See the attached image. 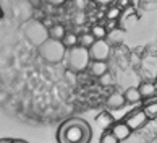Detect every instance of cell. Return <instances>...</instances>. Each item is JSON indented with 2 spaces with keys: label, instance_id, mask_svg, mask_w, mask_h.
Returning a JSON list of instances; mask_svg holds the SVG:
<instances>
[{
  "label": "cell",
  "instance_id": "obj_15",
  "mask_svg": "<svg viewBox=\"0 0 157 143\" xmlns=\"http://www.w3.org/2000/svg\"><path fill=\"white\" fill-rule=\"evenodd\" d=\"M94 43H96V38L91 33H83L78 36V46L84 47V49H89Z\"/></svg>",
  "mask_w": 157,
  "mask_h": 143
},
{
  "label": "cell",
  "instance_id": "obj_19",
  "mask_svg": "<svg viewBox=\"0 0 157 143\" xmlns=\"http://www.w3.org/2000/svg\"><path fill=\"white\" fill-rule=\"evenodd\" d=\"M62 43H63V46H65L67 49H73V47L78 46V34H75V33H67L65 38L62 39Z\"/></svg>",
  "mask_w": 157,
  "mask_h": 143
},
{
  "label": "cell",
  "instance_id": "obj_11",
  "mask_svg": "<svg viewBox=\"0 0 157 143\" xmlns=\"http://www.w3.org/2000/svg\"><path fill=\"white\" fill-rule=\"evenodd\" d=\"M125 104H126V101H125V96L121 93H112L107 98V106L110 109H120V107H123Z\"/></svg>",
  "mask_w": 157,
  "mask_h": 143
},
{
  "label": "cell",
  "instance_id": "obj_1",
  "mask_svg": "<svg viewBox=\"0 0 157 143\" xmlns=\"http://www.w3.org/2000/svg\"><path fill=\"white\" fill-rule=\"evenodd\" d=\"M91 129L84 121L71 119L59 130V143H89Z\"/></svg>",
  "mask_w": 157,
  "mask_h": 143
},
{
  "label": "cell",
  "instance_id": "obj_18",
  "mask_svg": "<svg viewBox=\"0 0 157 143\" xmlns=\"http://www.w3.org/2000/svg\"><path fill=\"white\" fill-rule=\"evenodd\" d=\"M91 34H92V36H94V38H96V41H101V39H105L109 33H107L105 26L99 23V25H94V26L91 28Z\"/></svg>",
  "mask_w": 157,
  "mask_h": 143
},
{
  "label": "cell",
  "instance_id": "obj_7",
  "mask_svg": "<svg viewBox=\"0 0 157 143\" xmlns=\"http://www.w3.org/2000/svg\"><path fill=\"white\" fill-rule=\"evenodd\" d=\"M110 132L113 133V137L118 141H123V140H126L128 137L131 135V129L128 127V125L125 124V121H123V122H115L112 125V130H110Z\"/></svg>",
  "mask_w": 157,
  "mask_h": 143
},
{
  "label": "cell",
  "instance_id": "obj_17",
  "mask_svg": "<svg viewBox=\"0 0 157 143\" xmlns=\"http://www.w3.org/2000/svg\"><path fill=\"white\" fill-rule=\"evenodd\" d=\"M121 16V10L117 5H110L105 10V20L107 21H118V18Z\"/></svg>",
  "mask_w": 157,
  "mask_h": 143
},
{
  "label": "cell",
  "instance_id": "obj_6",
  "mask_svg": "<svg viewBox=\"0 0 157 143\" xmlns=\"http://www.w3.org/2000/svg\"><path fill=\"white\" fill-rule=\"evenodd\" d=\"M147 116L144 114V111L143 109H136V111H133L128 114V117L125 119V124L128 125V127L131 129V132L133 130H139V129H143L144 125L147 124Z\"/></svg>",
  "mask_w": 157,
  "mask_h": 143
},
{
  "label": "cell",
  "instance_id": "obj_28",
  "mask_svg": "<svg viewBox=\"0 0 157 143\" xmlns=\"http://www.w3.org/2000/svg\"><path fill=\"white\" fill-rule=\"evenodd\" d=\"M13 143H26V141H21V140H16V141H13Z\"/></svg>",
  "mask_w": 157,
  "mask_h": 143
},
{
  "label": "cell",
  "instance_id": "obj_14",
  "mask_svg": "<svg viewBox=\"0 0 157 143\" xmlns=\"http://www.w3.org/2000/svg\"><path fill=\"white\" fill-rule=\"evenodd\" d=\"M65 28H63L62 25H54L50 29H49V39H55V41H62L63 38H65Z\"/></svg>",
  "mask_w": 157,
  "mask_h": 143
},
{
  "label": "cell",
  "instance_id": "obj_20",
  "mask_svg": "<svg viewBox=\"0 0 157 143\" xmlns=\"http://www.w3.org/2000/svg\"><path fill=\"white\" fill-rule=\"evenodd\" d=\"M101 143H118V140L113 137L112 132H105L102 135V138H101Z\"/></svg>",
  "mask_w": 157,
  "mask_h": 143
},
{
  "label": "cell",
  "instance_id": "obj_25",
  "mask_svg": "<svg viewBox=\"0 0 157 143\" xmlns=\"http://www.w3.org/2000/svg\"><path fill=\"white\" fill-rule=\"evenodd\" d=\"M99 3H104V5H109V3H112L113 0H97Z\"/></svg>",
  "mask_w": 157,
  "mask_h": 143
},
{
  "label": "cell",
  "instance_id": "obj_12",
  "mask_svg": "<svg viewBox=\"0 0 157 143\" xmlns=\"http://www.w3.org/2000/svg\"><path fill=\"white\" fill-rule=\"evenodd\" d=\"M123 96H125V101H126V103H130V104H136V103H139V101L143 99L141 94H139V89L135 88V86L128 88Z\"/></svg>",
  "mask_w": 157,
  "mask_h": 143
},
{
  "label": "cell",
  "instance_id": "obj_24",
  "mask_svg": "<svg viewBox=\"0 0 157 143\" xmlns=\"http://www.w3.org/2000/svg\"><path fill=\"white\" fill-rule=\"evenodd\" d=\"M49 3H52V5H60V3H63L65 0H47Z\"/></svg>",
  "mask_w": 157,
  "mask_h": 143
},
{
  "label": "cell",
  "instance_id": "obj_29",
  "mask_svg": "<svg viewBox=\"0 0 157 143\" xmlns=\"http://www.w3.org/2000/svg\"><path fill=\"white\" fill-rule=\"evenodd\" d=\"M151 143H157V138H154V140H151Z\"/></svg>",
  "mask_w": 157,
  "mask_h": 143
},
{
  "label": "cell",
  "instance_id": "obj_10",
  "mask_svg": "<svg viewBox=\"0 0 157 143\" xmlns=\"http://www.w3.org/2000/svg\"><path fill=\"white\" fill-rule=\"evenodd\" d=\"M123 38H125V29L117 28V29H113V31H109L105 41L110 46H118V44L123 43Z\"/></svg>",
  "mask_w": 157,
  "mask_h": 143
},
{
  "label": "cell",
  "instance_id": "obj_5",
  "mask_svg": "<svg viewBox=\"0 0 157 143\" xmlns=\"http://www.w3.org/2000/svg\"><path fill=\"white\" fill-rule=\"evenodd\" d=\"M89 55H91V60L107 62L109 57L112 55V46H110L105 39L96 41V43L89 47Z\"/></svg>",
  "mask_w": 157,
  "mask_h": 143
},
{
  "label": "cell",
  "instance_id": "obj_22",
  "mask_svg": "<svg viewBox=\"0 0 157 143\" xmlns=\"http://www.w3.org/2000/svg\"><path fill=\"white\" fill-rule=\"evenodd\" d=\"M101 83H102V85H112V83H113V76L107 72L105 75L101 76Z\"/></svg>",
  "mask_w": 157,
  "mask_h": 143
},
{
  "label": "cell",
  "instance_id": "obj_9",
  "mask_svg": "<svg viewBox=\"0 0 157 143\" xmlns=\"http://www.w3.org/2000/svg\"><path fill=\"white\" fill-rule=\"evenodd\" d=\"M89 72L91 75L97 76V78H101L102 75H105L109 72V63L107 62H97V60H91L89 63Z\"/></svg>",
  "mask_w": 157,
  "mask_h": 143
},
{
  "label": "cell",
  "instance_id": "obj_27",
  "mask_svg": "<svg viewBox=\"0 0 157 143\" xmlns=\"http://www.w3.org/2000/svg\"><path fill=\"white\" fill-rule=\"evenodd\" d=\"M0 143H13L11 140H0Z\"/></svg>",
  "mask_w": 157,
  "mask_h": 143
},
{
  "label": "cell",
  "instance_id": "obj_13",
  "mask_svg": "<svg viewBox=\"0 0 157 143\" xmlns=\"http://www.w3.org/2000/svg\"><path fill=\"white\" fill-rule=\"evenodd\" d=\"M144 114L147 116V119L151 121V119H157V99L152 98L149 101V103H146V106L143 107Z\"/></svg>",
  "mask_w": 157,
  "mask_h": 143
},
{
  "label": "cell",
  "instance_id": "obj_3",
  "mask_svg": "<svg viewBox=\"0 0 157 143\" xmlns=\"http://www.w3.org/2000/svg\"><path fill=\"white\" fill-rule=\"evenodd\" d=\"M39 54L45 62L49 63H59L67 55V47L63 46L62 41L47 39L45 43L39 47Z\"/></svg>",
  "mask_w": 157,
  "mask_h": 143
},
{
  "label": "cell",
  "instance_id": "obj_2",
  "mask_svg": "<svg viewBox=\"0 0 157 143\" xmlns=\"http://www.w3.org/2000/svg\"><path fill=\"white\" fill-rule=\"evenodd\" d=\"M65 59H67L68 68L71 72H84L86 68H89V63H91L89 49H84L81 46L68 49Z\"/></svg>",
  "mask_w": 157,
  "mask_h": 143
},
{
  "label": "cell",
  "instance_id": "obj_8",
  "mask_svg": "<svg viewBox=\"0 0 157 143\" xmlns=\"http://www.w3.org/2000/svg\"><path fill=\"white\" fill-rule=\"evenodd\" d=\"M138 89H139V94H141V98H146V99L154 98L155 93H157L155 83H154V81H149V80H144L141 85L138 86Z\"/></svg>",
  "mask_w": 157,
  "mask_h": 143
},
{
  "label": "cell",
  "instance_id": "obj_23",
  "mask_svg": "<svg viewBox=\"0 0 157 143\" xmlns=\"http://www.w3.org/2000/svg\"><path fill=\"white\" fill-rule=\"evenodd\" d=\"M104 26H105L107 33H109V31H113V29H117V28H120V26H118V21H105V23H104Z\"/></svg>",
  "mask_w": 157,
  "mask_h": 143
},
{
  "label": "cell",
  "instance_id": "obj_26",
  "mask_svg": "<svg viewBox=\"0 0 157 143\" xmlns=\"http://www.w3.org/2000/svg\"><path fill=\"white\" fill-rule=\"evenodd\" d=\"M31 3H33V7H39V5H40V0H31Z\"/></svg>",
  "mask_w": 157,
  "mask_h": 143
},
{
  "label": "cell",
  "instance_id": "obj_21",
  "mask_svg": "<svg viewBox=\"0 0 157 143\" xmlns=\"http://www.w3.org/2000/svg\"><path fill=\"white\" fill-rule=\"evenodd\" d=\"M115 5H117L120 10L130 8V7H131V0H115Z\"/></svg>",
  "mask_w": 157,
  "mask_h": 143
},
{
  "label": "cell",
  "instance_id": "obj_4",
  "mask_svg": "<svg viewBox=\"0 0 157 143\" xmlns=\"http://www.w3.org/2000/svg\"><path fill=\"white\" fill-rule=\"evenodd\" d=\"M25 34H26V38L37 47H40L49 39V29L40 21H29L25 28Z\"/></svg>",
  "mask_w": 157,
  "mask_h": 143
},
{
  "label": "cell",
  "instance_id": "obj_16",
  "mask_svg": "<svg viewBox=\"0 0 157 143\" xmlns=\"http://www.w3.org/2000/svg\"><path fill=\"white\" fill-rule=\"evenodd\" d=\"M96 122L101 125L102 129H109V127H112V125H113V117L110 116L109 112H101V114L97 116Z\"/></svg>",
  "mask_w": 157,
  "mask_h": 143
}]
</instances>
